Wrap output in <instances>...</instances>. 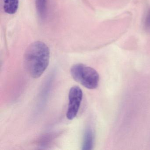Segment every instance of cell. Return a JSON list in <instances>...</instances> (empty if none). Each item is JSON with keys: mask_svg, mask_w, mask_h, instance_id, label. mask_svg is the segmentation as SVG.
<instances>
[{"mask_svg": "<svg viewBox=\"0 0 150 150\" xmlns=\"http://www.w3.org/2000/svg\"><path fill=\"white\" fill-rule=\"evenodd\" d=\"M50 57L49 48L42 42H34L28 47L24 53V65L32 78L37 79L44 73L49 65Z\"/></svg>", "mask_w": 150, "mask_h": 150, "instance_id": "1", "label": "cell"}, {"mask_svg": "<svg viewBox=\"0 0 150 150\" xmlns=\"http://www.w3.org/2000/svg\"><path fill=\"white\" fill-rule=\"evenodd\" d=\"M71 73L75 81L88 89H95L98 87L100 76L92 67L82 64H76L71 68Z\"/></svg>", "mask_w": 150, "mask_h": 150, "instance_id": "2", "label": "cell"}, {"mask_svg": "<svg viewBox=\"0 0 150 150\" xmlns=\"http://www.w3.org/2000/svg\"><path fill=\"white\" fill-rule=\"evenodd\" d=\"M83 98V92L77 86H73L69 91V103L67 112V117L72 120L77 116Z\"/></svg>", "mask_w": 150, "mask_h": 150, "instance_id": "3", "label": "cell"}, {"mask_svg": "<svg viewBox=\"0 0 150 150\" xmlns=\"http://www.w3.org/2000/svg\"><path fill=\"white\" fill-rule=\"evenodd\" d=\"M94 133L91 128H88L84 134L82 150H92L94 144Z\"/></svg>", "mask_w": 150, "mask_h": 150, "instance_id": "4", "label": "cell"}, {"mask_svg": "<svg viewBox=\"0 0 150 150\" xmlns=\"http://www.w3.org/2000/svg\"><path fill=\"white\" fill-rule=\"evenodd\" d=\"M5 12L8 14L16 13L18 9L19 0H3Z\"/></svg>", "mask_w": 150, "mask_h": 150, "instance_id": "5", "label": "cell"}, {"mask_svg": "<svg viewBox=\"0 0 150 150\" xmlns=\"http://www.w3.org/2000/svg\"><path fill=\"white\" fill-rule=\"evenodd\" d=\"M47 0H36V5L38 13L42 18L45 16L46 11Z\"/></svg>", "mask_w": 150, "mask_h": 150, "instance_id": "6", "label": "cell"}, {"mask_svg": "<svg viewBox=\"0 0 150 150\" xmlns=\"http://www.w3.org/2000/svg\"><path fill=\"white\" fill-rule=\"evenodd\" d=\"M144 27L146 30L150 31V9H149L146 16L144 21Z\"/></svg>", "mask_w": 150, "mask_h": 150, "instance_id": "7", "label": "cell"}]
</instances>
